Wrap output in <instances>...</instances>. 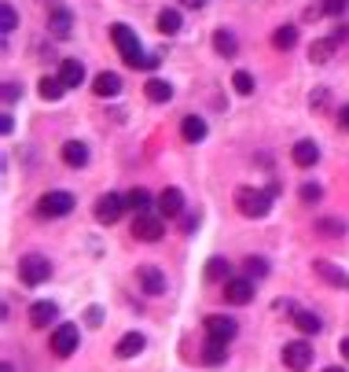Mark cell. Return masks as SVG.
I'll return each mask as SVG.
<instances>
[{
	"label": "cell",
	"mask_w": 349,
	"mask_h": 372,
	"mask_svg": "<svg viewBox=\"0 0 349 372\" xmlns=\"http://www.w3.org/2000/svg\"><path fill=\"white\" fill-rule=\"evenodd\" d=\"M111 41H114V48L122 52V59L129 63V67H140V70H144L147 56H144V48H140V37L129 30L125 22H114V26H111Z\"/></svg>",
	"instance_id": "obj_1"
},
{
	"label": "cell",
	"mask_w": 349,
	"mask_h": 372,
	"mask_svg": "<svg viewBox=\"0 0 349 372\" xmlns=\"http://www.w3.org/2000/svg\"><path fill=\"white\" fill-rule=\"evenodd\" d=\"M236 207L243 217H265L273 210V192H261V188H239L236 192Z\"/></svg>",
	"instance_id": "obj_2"
},
{
	"label": "cell",
	"mask_w": 349,
	"mask_h": 372,
	"mask_svg": "<svg viewBox=\"0 0 349 372\" xmlns=\"http://www.w3.org/2000/svg\"><path fill=\"white\" fill-rule=\"evenodd\" d=\"M165 236V222L159 210H147V214H136L133 222V240H144V243H159Z\"/></svg>",
	"instance_id": "obj_3"
},
{
	"label": "cell",
	"mask_w": 349,
	"mask_h": 372,
	"mask_svg": "<svg viewBox=\"0 0 349 372\" xmlns=\"http://www.w3.org/2000/svg\"><path fill=\"white\" fill-rule=\"evenodd\" d=\"M48 277H51V265H48L44 254H26V258H19V280L22 284L37 288V284H44Z\"/></svg>",
	"instance_id": "obj_4"
},
{
	"label": "cell",
	"mask_w": 349,
	"mask_h": 372,
	"mask_svg": "<svg viewBox=\"0 0 349 372\" xmlns=\"http://www.w3.org/2000/svg\"><path fill=\"white\" fill-rule=\"evenodd\" d=\"M346 37H349V30L342 26V30H334L331 37H320V41H313V48H309V63H320V67L331 63V56L339 52V45L346 41Z\"/></svg>",
	"instance_id": "obj_5"
},
{
	"label": "cell",
	"mask_w": 349,
	"mask_h": 372,
	"mask_svg": "<svg viewBox=\"0 0 349 372\" xmlns=\"http://www.w3.org/2000/svg\"><path fill=\"white\" fill-rule=\"evenodd\" d=\"M37 210H41V217H67L74 210V196L70 192H48L37 203Z\"/></svg>",
	"instance_id": "obj_6"
},
{
	"label": "cell",
	"mask_w": 349,
	"mask_h": 372,
	"mask_svg": "<svg viewBox=\"0 0 349 372\" xmlns=\"http://www.w3.org/2000/svg\"><path fill=\"white\" fill-rule=\"evenodd\" d=\"M125 207H129V203H125L122 196L107 192V196L96 199V222H99V225H114V222H118V217L125 214Z\"/></svg>",
	"instance_id": "obj_7"
},
{
	"label": "cell",
	"mask_w": 349,
	"mask_h": 372,
	"mask_svg": "<svg viewBox=\"0 0 349 372\" xmlns=\"http://www.w3.org/2000/svg\"><path fill=\"white\" fill-rule=\"evenodd\" d=\"M77 343H81V332H77V325H59L56 332H51V350H56L59 357H70L77 350Z\"/></svg>",
	"instance_id": "obj_8"
},
{
	"label": "cell",
	"mask_w": 349,
	"mask_h": 372,
	"mask_svg": "<svg viewBox=\"0 0 349 372\" xmlns=\"http://www.w3.org/2000/svg\"><path fill=\"white\" fill-rule=\"evenodd\" d=\"M202 328H206V336L217 339V343H232V339H236V332H239L236 320H232V317H221V313L206 317V320H202Z\"/></svg>",
	"instance_id": "obj_9"
},
{
	"label": "cell",
	"mask_w": 349,
	"mask_h": 372,
	"mask_svg": "<svg viewBox=\"0 0 349 372\" xmlns=\"http://www.w3.org/2000/svg\"><path fill=\"white\" fill-rule=\"evenodd\" d=\"M283 365L294 369V372H305L313 365V346L309 343H287L283 346Z\"/></svg>",
	"instance_id": "obj_10"
},
{
	"label": "cell",
	"mask_w": 349,
	"mask_h": 372,
	"mask_svg": "<svg viewBox=\"0 0 349 372\" xmlns=\"http://www.w3.org/2000/svg\"><path fill=\"white\" fill-rule=\"evenodd\" d=\"M48 33L51 37H59V41H67V37L74 33V15H70V8H51L48 11Z\"/></svg>",
	"instance_id": "obj_11"
},
{
	"label": "cell",
	"mask_w": 349,
	"mask_h": 372,
	"mask_svg": "<svg viewBox=\"0 0 349 372\" xmlns=\"http://www.w3.org/2000/svg\"><path fill=\"white\" fill-rule=\"evenodd\" d=\"M225 299L236 302V306L250 302V299H254V280H250V277H232V280H225Z\"/></svg>",
	"instance_id": "obj_12"
},
{
	"label": "cell",
	"mask_w": 349,
	"mask_h": 372,
	"mask_svg": "<svg viewBox=\"0 0 349 372\" xmlns=\"http://www.w3.org/2000/svg\"><path fill=\"white\" fill-rule=\"evenodd\" d=\"M313 269H316V277L324 280V284L339 288V291H346V288H349V273H346V269H339L334 262H324V258H320V262H313Z\"/></svg>",
	"instance_id": "obj_13"
},
{
	"label": "cell",
	"mask_w": 349,
	"mask_h": 372,
	"mask_svg": "<svg viewBox=\"0 0 349 372\" xmlns=\"http://www.w3.org/2000/svg\"><path fill=\"white\" fill-rule=\"evenodd\" d=\"M159 214L162 217H180L184 214V192L180 188H162L159 192Z\"/></svg>",
	"instance_id": "obj_14"
},
{
	"label": "cell",
	"mask_w": 349,
	"mask_h": 372,
	"mask_svg": "<svg viewBox=\"0 0 349 372\" xmlns=\"http://www.w3.org/2000/svg\"><path fill=\"white\" fill-rule=\"evenodd\" d=\"M136 280H140V288H144L147 295H162L165 291V273L159 265H140L136 269Z\"/></svg>",
	"instance_id": "obj_15"
},
{
	"label": "cell",
	"mask_w": 349,
	"mask_h": 372,
	"mask_svg": "<svg viewBox=\"0 0 349 372\" xmlns=\"http://www.w3.org/2000/svg\"><path fill=\"white\" fill-rule=\"evenodd\" d=\"M92 93L99 100H114V96L122 93V78H118V74H111V70H103V74H96V78H92Z\"/></svg>",
	"instance_id": "obj_16"
},
{
	"label": "cell",
	"mask_w": 349,
	"mask_h": 372,
	"mask_svg": "<svg viewBox=\"0 0 349 372\" xmlns=\"http://www.w3.org/2000/svg\"><path fill=\"white\" fill-rule=\"evenodd\" d=\"M291 159H294V166H316L320 162V148H316V140H298L294 144V151H291Z\"/></svg>",
	"instance_id": "obj_17"
},
{
	"label": "cell",
	"mask_w": 349,
	"mask_h": 372,
	"mask_svg": "<svg viewBox=\"0 0 349 372\" xmlns=\"http://www.w3.org/2000/svg\"><path fill=\"white\" fill-rule=\"evenodd\" d=\"M199 362H202L206 369H221V365L228 362V350H225V343H217V339H210V343H206V346H202Z\"/></svg>",
	"instance_id": "obj_18"
},
{
	"label": "cell",
	"mask_w": 349,
	"mask_h": 372,
	"mask_svg": "<svg viewBox=\"0 0 349 372\" xmlns=\"http://www.w3.org/2000/svg\"><path fill=\"white\" fill-rule=\"evenodd\" d=\"M59 82L67 85V88H77V85L85 82V67L77 59H63L59 63Z\"/></svg>",
	"instance_id": "obj_19"
},
{
	"label": "cell",
	"mask_w": 349,
	"mask_h": 372,
	"mask_svg": "<svg viewBox=\"0 0 349 372\" xmlns=\"http://www.w3.org/2000/svg\"><path fill=\"white\" fill-rule=\"evenodd\" d=\"M144 346H147V339L140 336V332H129V336H122V343L114 346V354H118L122 362H129V357H136L140 350H144Z\"/></svg>",
	"instance_id": "obj_20"
},
{
	"label": "cell",
	"mask_w": 349,
	"mask_h": 372,
	"mask_svg": "<svg viewBox=\"0 0 349 372\" xmlns=\"http://www.w3.org/2000/svg\"><path fill=\"white\" fill-rule=\"evenodd\" d=\"M56 317H59L56 302H33V306H30V325H33V328H48Z\"/></svg>",
	"instance_id": "obj_21"
},
{
	"label": "cell",
	"mask_w": 349,
	"mask_h": 372,
	"mask_svg": "<svg viewBox=\"0 0 349 372\" xmlns=\"http://www.w3.org/2000/svg\"><path fill=\"white\" fill-rule=\"evenodd\" d=\"M63 162L74 166V170H81V166L88 162V148L81 144V140H67V144H63Z\"/></svg>",
	"instance_id": "obj_22"
},
{
	"label": "cell",
	"mask_w": 349,
	"mask_h": 372,
	"mask_svg": "<svg viewBox=\"0 0 349 372\" xmlns=\"http://www.w3.org/2000/svg\"><path fill=\"white\" fill-rule=\"evenodd\" d=\"M144 93H147L151 104H170V100H173V88H170V82H162V78H151V82L144 85Z\"/></svg>",
	"instance_id": "obj_23"
},
{
	"label": "cell",
	"mask_w": 349,
	"mask_h": 372,
	"mask_svg": "<svg viewBox=\"0 0 349 372\" xmlns=\"http://www.w3.org/2000/svg\"><path fill=\"white\" fill-rule=\"evenodd\" d=\"M180 133H184L188 144H199V140L206 137V122H202V118H195V114H188V118L180 122Z\"/></svg>",
	"instance_id": "obj_24"
},
{
	"label": "cell",
	"mask_w": 349,
	"mask_h": 372,
	"mask_svg": "<svg viewBox=\"0 0 349 372\" xmlns=\"http://www.w3.org/2000/svg\"><path fill=\"white\" fill-rule=\"evenodd\" d=\"M291 320H294V328H298V332H305V336H316V332H320V317L309 313V310H294Z\"/></svg>",
	"instance_id": "obj_25"
},
{
	"label": "cell",
	"mask_w": 349,
	"mask_h": 372,
	"mask_svg": "<svg viewBox=\"0 0 349 372\" xmlns=\"http://www.w3.org/2000/svg\"><path fill=\"white\" fill-rule=\"evenodd\" d=\"M125 203H129V210H136V214H147V210L154 207V199H151L147 188H133V192L125 196Z\"/></svg>",
	"instance_id": "obj_26"
},
{
	"label": "cell",
	"mask_w": 349,
	"mask_h": 372,
	"mask_svg": "<svg viewBox=\"0 0 349 372\" xmlns=\"http://www.w3.org/2000/svg\"><path fill=\"white\" fill-rule=\"evenodd\" d=\"M213 48H217V52H221V56H236L239 52V41H236V33H232V30H217L213 33Z\"/></svg>",
	"instance_id": "obj_27"
},
{
	"label": "cell",
	"mask_w": 349,
	"mask_h": 372,
	"mask_svg": "<svg viewBox=\"0 0 349 372\" xmlns=\"http://www.w3.org/2000/svg\"><path fill=\"white\" fill-rule=\"evenodd\" d=\"M273 45L279 48V52H291V48L298 45V30H294V26H279L273 33Z\"/></svg>",
	"instance_id": "obj_28"
},
{
	"label": "cell",
	"mask_w": 349,
	"mask_h": 372,
	"mask_svg": "<svg viewBox=\"0 0 349 372\" xmlns=\"http://www.w3.org/2000/svg\"><path fill=\"white\" fill-rule=\"evenodd\" d=\"M37 88H41L44 100H51V104H56V100H63V88H67V85H63L59 78H41V85H37Z\"/></svg>",
	"instance_id": "obj_29"
},
{
	"label": "cell",
	"mask_w": 349,
	"mask_h": 372,
	"mask_svg": "<svg viewBox=\"0 0 349 372\" xmlns=\"http://www.w3.org/2000/svg\"><path fill=\"white\" fill-rule=\"evenodd\" d=\"M159 30L162 33H177L180 30V11L177 8H165L162 15H159Z\"/></svg>",
	"instance_id": "obj_30"
},
{
	"label": "cell",
	"mask_w": 349,
	"mask_h": 372,
	"mask_svg": "<svg viewBox=\"0 0 349 372\" xmlns=\"http://www.w3.org/2000/svg\"><path fill=\"white\" fill-rule=\"evenodd\" d=\"M206 277L210 280H232V265L221 262V258H210L206 262Z\"/></svg>",
	"instance_id": "obj_31"
},
{
	"label": "cell",
	"mask_w": 349,
	"mask_h": 372,
	"mask_svg": "<svg viewBox=\"0 0 349 372\" xmlns=\"http://www.w3.org/2000/svg\"><path fill=\"white\" fill-rule=\"evenodd\" d=\"M15 26H19L15 8H11V4H0V33H15Z\"/></svg>",
	"instance_id": "obj_32"
},
{
	"label": "cell",
	"mask_w": 349,
	"mask_h": 372,
	"mask_svg": "<svg viewBox=\"0 0 349 372\" xmlns=\"http://www.w3.org/2000/svg\"><path fill=\"white\" fill-rule=\"evenodd\" d=\"M232 88H236L239 96H250L254 93V78L247 70H236V74H232Z\"/></svg>",
	"instance_id": "obj_33"
},
{
	"label": "cell",
	"mask_w": 349,
	"mask_h": 372,
	"mask_svg": "<svg viewBox=\"0 0 349 372\" xmlns=\"http://www.w3.org/2000/svg\"><path fill=\"white\" fill-rule=\"evenodd\" d=\"M247 277H250V280H265V277H268V262H265V258H254V254H250V258H247Z\"/></svg>",
	"instance_id": "obj_34"
},
{
	"label": "cell",
	"mask_w": 349,
	"mask_h": 372,
	"mask_svg": "<svg viewBox=\"0 0 349 372\" xmlns=\"http://www.w3.org/2000/svg\"><path fill=\"white\" fill-rule=\"evenodd\" d=\"M316 233H331V236H342V233H346V225H342V222H327V217H320V222H316Z\"/></svg>",
	"instance_id": "obj_35"
},
{
	"label": "cell",
	"mask_w": 349,
	"mask_h": 372,
	"mask_svg": "<svg viewBox=\"0 0 349 372\" xmlns=\"http://www.w3.org/2000/svg\"><path fill=\"white\" fill-rule=\"evenodd\" d=\"M320 196H324V188H320L316 181H305V185H302V199H305V203H316Z\"/></svg>",
	"instance_id": "obj_36"
},
{
	"label": "cell",
	"mask_w": 349,
	"mask_h": 372,
	"mask_svg": "<svg viewBox=\"0 0 349 372\" xmlns=\"http://www.w3.org/2000/svg\"><path fill=\"white\" fill-rule=\"evenodd\" d=\"M349 0H324V15H346Z\"/></svg>",
	"instance_id": "obj_37"
},
{
	"label": "cell",
	"mask_w": 349,
	"mask_h": 372,
	"mask_svg": "<svg viewBox=\"0 0 349 372\" xmlns=\"http://www.w3.org/2000/svg\"><path fill=\"white\" fill-rule=\"evenodd\" d=\"M22 96V85H15V82H8L4 85V104H15V100Z\"/></svg>",
	"instance_id": "obj_38"
},
{
	"label": "cell",
	"mask_w": 349,
	"mask_h": 372,
	"mask_svg": "<svg viewBox=\"0 0 349 372\" xmlns=\"http://www.w3.org/2000/svg\"><path fill=\"white\" fill-rule=\"evenodd\" d=\"M180 228H184V233H195V228H199V214H180Z\"/></svg>",
	"instance_id": "obj_39"
},
{
	"label": "cell",
	"mask_w": 349,
	"mask_h": 372,
	"mask_svg": "<svg viewBox=\"0 0 349 372\" xmlns=\"http://www.w3.org/2000/svg\"><path fill=\"white\" fill-rule=\"evenodd\" d=\"M0 133H4V137H11V133H15V122H11V114H8V111L0 114Z\"/></svg>",
	"instance_id": "obj_40"
},
{
	"label": "cell",
	"mask_w": 349,
	"mask_h": 372,
	"mask_svg": "<svg viewBox=\"0 0 349 372\" xmlns=\"http://www.w3.org/2000/svg\"><path fill=\"white\" fill-rule=\"evenodd\" d=\"M180 4H184V8H191V11H199V8H206V4H210V0H180Z\"/></svg>",
	"instance_id": "obj_41"
},
{
	"label": "cell",
	"mask_w": 349,
	"mask_h": 372,
	"mask_svg": "<svg viewBox=\"0 0 349 372\" xmlns=\"http://www.w3.org/2000/svg\"><path fill=\"white\" fill-rule=\"evenodd\" d=\"M339 354H342L346 362H349V339H342V343H339Z\"/></svg>",
	"instance_id": "obj_42"
},
{
	"label": "cell",
	"mask_w": 349,
	"mask_h": 372,
	"mask_svg": "<svg viewBox=\"0 0 349 372\" xmlns=\"http://www.w3.org/2000/svg\"><path fill=\"white\" fill-rule=\"evenodd\" d=\"M342 125H346V130H349V104L342 107Z\"/></svg>",
	"instance_id": "obj_43"
},
{
	"label": "cell",
	"mask_w": 349,
	"mask_h": 372,
	"mask_svg": "<svg viewBox=\"0 0 349 372\" xmlns=\"http://www.w3.org/2000/svg\"><path fill=\"white\" fill-rule=\"evenodd\" d=\"M0 372H15V369H11V362H4V365H0Z\"/></svg>",
	"instance_id": "obj_44"
},
{
	"label": "cell",
	"mask_w": 349,
	"mask_h": 372,
	"mask_svg": "<svg viewBox=\"0 0 349 372\" xmlns=\"http://www.w3.org/2000/svg\"><path fill=\"white\" fill-rule=\"evenodd\" d=\"M324 372H346L342 365H331V369H324Z\"/></svg>",
	"instance_id": "obj_45"
}]
</instances>
